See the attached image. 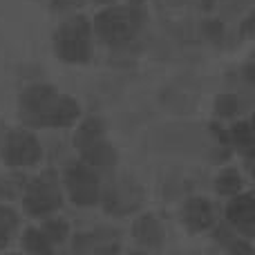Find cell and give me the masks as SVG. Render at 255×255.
<instances>
[{
    "label": "cell",
    "instance_id": "cell-1",
    "mask_svg": "<svg viewBox=\"0 0 255 255\" xmlns=\"http://www.w3.org/2000/svg\"><path fill=\"white\" fill-rule=\"evenodd\" d=\"M22 124L31 128H67L81 117V106L63 97L54 85L36 83L22 90L18 101Z\"/></svg>",
    "mask_w": 255,
    "mask_h": 255
},
{
    "label": "cell",
    "instance_id": "cell-2",
    "mask_svg": "<svg viewBox=\"0 0 255 255\" xmlns=\"http://www.w3.org/2000/svg\"><path fill=\"white\" fill-rule=\"evenodd\" d=\"M143 25V7L139 2L115 4L97 13L94 31L110 47H126L136 38Z\"/></svg>",
    "mask_w": 255,
    "mask_h": 255
},
{
    "label": "cell",
    "instance_id": "cell-3",
    "mask_svg": "<svg viewBox=\"0 0 255 255\" xmlns=\"http://www.w3.org/2000/svg\"><path fill=\"white\" fill-rule=\"evenodd\" d=\"M54 52L63 63H88L92 52V22L85 16L65 20L54 34Z\"/></svg>",
    "mask_w": 255,
    "mask_h": 255
},
{
    "label": "cell",
    "instance_id": "cell-4",
    "mask_svg": "<svg viewBox=\"0 0 255 255\" xmlns=\"http://www.w3.org/2000/svg\"><path fill=\"white\" fill-rule=\"evenodd\" d=\"M22 188H25L22 204L31 215L47 217L63 206V193L58 188V177L54 170L40 172L38 177L29 179V184H25Z\"/></svg>",
    "mask_w": 255,
    "mask_h": 255
},
{
    "label": "cell",
    "instance_id": "cell-5",
    "mask_svg": "<svg viewBox=\"0 0 255 255\" xmlns=\"http://www.w3.org/2000/svg\"><path fill=\"white\" fill-rule=\"evenodd\" d=\"M65 188L70 199L76 206H94L99 204V195H101V181H99V172L90 168L85 161L70 163L65 170Z\"/></svg>",
    "mask_w": 255,
    "mask_h": 255
},
{
    "label": "cell",
    "instance_id": "cell-6",
    "mask_svg": "<svg viewBox=\"0 0 255 255\" xmlns=\"http://www.w3.org/2000/svg\"><path fill=\"white\" fill-rule=\"evenodd\" d=\"M141 188L136 186V181L132 179H115L106 186V190H101L99 202L103 204V211L108 215H117L124 217L134 213L141 206Z\"/></svg>",
    "mask_w": 255,
    "mask_h": 255
},
{
    "label": "cell",
    "instance_id": "cell-7",
    "mask_svg": "<svg viewBox=\"0 0 255 255\" xmlns=\"http://www.w3.org/2000/svg\"><path fill=\"white\" fill-rule=\"evenodd\" d=\"M43 157L38 139L27 130H11L2 143V161L11 168L36 166Z\"/></svg>",
    "mask_w": 255,
    "mask_h": 255
},
{
    "label": "cell",
    "instance_id": "cell-8",
    "mask_svg": "<svg viewBox=\"0 0 255 255\" xmlns=\"http://www.w3.org/2000/svg\"><path fill=\"white\" fill-rule=\"evenodd\" d=\"M226 220L229 226L242 238H255V197L253 193L233 195L231 204L226 206Z\"/></svg>",
    "mask_w": 255,
    "mask_h": 255
},
{
    "label": "cell",
    "instance_id": "cell-9",
    "mask_svg": "<svg viewBox=\"0 0 255 255\" xmlns=\"http://www.w3.org/2000/svg\"><path fill=\"white\" fill-rule=\"evenodd\" d=\"M119 249V231L97 229L88 233H76L72 238L74 253H117Z\"/></svg>",
    "mask_w": 255,
    "mask_h": 255
},
{
    "label": "cell",
    "instance_id": "cell-10",
    "mask_svg": "<svg viewBox=\"0 0 255 255\" xmlns=\"http://www.w3.org/2000/svg\"><path fill=\"white\" fill-rule=\"evenodd\" d=\"M181 222L188 226L193 233H202L208 231L215 224V211L213 204L206 197H190L181 206Z\"/></svg>",
    "mask_w": 255,
    "mask_h": 255
},
{
    "label": "cell",
    "instance_id": "cell-11",
    "mask_svg": "<svg viewBox=\"0 0 255 255\" xmlns=\"http://www.w3.org/2000/svg\"><path fill=\"white\" fill-rule=\"evenodd\" d=\"M79 152H81V161H85L97 172H112L117 166V161H119L117 148L112 143H108L106 136L94 141V143H90V145H85V148H81Z\"/></svg>",
    "mask_w": 255,
    "mask_h": 255
},
{
    "label": "cell",
    "instance_id": "cell-12",
    "mask_svg": "<svg viewBox=\"0 0 255 255\" xmlns=\"http://www.w3.org/2000/svg\"><path fill=\"white\" fill-rule=\"evenodd\" d=\"M132 238L136 244L145 249H159L163 244V226L157 220V215L152 213H145V215L136 217L134 224H132Z\"/></svg>",
    "mask_w": 255,
    "mask_h": 255
},
{
    "label": "cell",
    "instance_id": "cell-13",
    "mask_svg": "<svg viewBox=\"0 0 255 255\" xmlns=\"http://www.w3.org/2000/svg\"><path fill=\"white\" fill-rule=\"evenodd\" d=\"M229 139L231 145L238 148V152H242L247 157V163L251 168V159H253V126L249 119H238L233 126L229 128Z\"/></svg>",
    "mask_w": 255,
    "mask_h": 255
},
{
    "label": "cell",
    "instance_id": "cell-14",
    "mask_svg": "<svg viewBox=\"0 0 255 255\" xmlns=\"http://www.w3.org/2000/svg\"><path fill=\"white\" fill-rule=\"evenodd\" d=\"M106 136V124L101 117H88L85 121H81L79 128L74 132V145L76 148H85V145L94 143V141Z\"/></svg>",
    "mask_w": 255,
    "mask_h": 255
},
{
    "label": "cell",
    "instance_id": "cell-15",
    "mask_svg": "<svg viewBox=\"0 0 255 255\" xmlns=\"http://www.w3.org/2000/svg\"><path fill=\"white\" fill-rule=\"evenodd\" d=\"M242 188H244V177L240 175V170H235V168H224V170L215 177V190L220 195L233 197V195L242 193Z\"/></svg>",
    "mask_w": 255,
    "mask_h": 255
},
{
    "label": "cell",
    "instance_id": "cell-16",
    "mask_svg": "<svg viewBox=\"0 0 255 255\" xmlns=\"http://www.w3.org/2000/svg\"><path fill=\"white\" fill-rule=\"evenodd\" d=\"M22 247L29 253H52L54 251V244L47 240L43 229H36V226L25 231V235H22Z\"/></svg>",
    "mask_w": 255,
    "mask_h": 255
},
{
    "label": "cell",
    "instance_id": "cell-17",
    "mask_svg": "<svg viewBox=\"0 0 255 255\" xmlns=\"http://www.w3.org/2000/svg\"><path fill=\"white\" fill-rule=\"evenodd\" d=\"M247 110V101L238 94H220L215 101L217 117H240Z\"/></svg>",
    "mask_w": 255,
    "mask_h": 255
},
{
    "label": "cell",
    "instance_id": "cell-18",
    "mask_svg": "<svg viewBox=\"0 0 255 255\" xmlns=\"http://www.w3.org/2000/svg\"><path fill=\"white\" fill-rule=\"evenodd\" d=\"M18 229V213L11 206L0 204V247L9 244V240L13 238Z\"/></svg>",
    "mask_w": 255,
    "mask_h": 255
},
{
    "label": "cell",
    "instance_id": "cell-19",
    "mask_svg": "<svg viewBox=\"0 0 255 255\" xmlns=\"http://www.w3.org/2000/svg\"><path fill=\"white\" fill-rule=\"evenodd\" d=\"M43 233L47 235V240L56 247V244H63L67 238H70V224H67L63 217H49L45 220V224L40 226Z\"/></svg>",
    "mask_w": 255,
    "mask_h": 255
},
{
    "label": "cell",
    "instance_id": "cell-20",
    "mask_svg": "<svg viewBox=\"0 0 255 255\" xmlns=\"http://www.w3.org/2000/svg\"><path fill=\"white\" fill-rule=\"evenodd\" d=\"M202 29H204V36H206L208 40H220L222 38V25H220V20H204Z\"/></svg>",
    "mask_w": 255,
    "mask_h": 255
},
{
    "label": "cell",
    "instance_id": "cell-21",
    "mask_svg": "<svg viewBox=\"0 0 255 255\" xmlns=\"http://www.w3.org/2000/svg\"><path fill=\"white\" fill-rule=\"evenodd\" d=\"M211 134L215 136L217 143H222V148H229V145H231L229 130H226V128H222L220 124H211Z\"/></svg>",
    "mask_w": 255,
    "mask_h": 255
},
{
    "label": "cell",
    "instance_id": "cell-22",
    "mask_svg": "<svg viewBox=\"0 0 255 255\" xmlns=\"http://www.w3.org/2000/svg\"><path fill=\"white\" fill-rule=\"evenodd\" d=\"M83 0H52V11H70V9H79Z\"/></svg>",
    "mask_w": 255,
    "mask_h": 255
},
{
    "label": "cell",
    "instance_id": "cell-23",
    "mask_svg": "<svg viewBox=\"0 0 255 255\" xmlns=\"http://www.w3.org/2000/svg\"><path fill=\"white\" fill-rule=\"evenodd\" d=\"M244 81H247V83H253V63H247V65H244Z\"/></svg>",
    "mask_w": 255,
    "mask_h": 255
},
{
    "label": "cell",
    "instance_id": "cell-24",
    "mask_svg": "<svg viewBox=\"0 0 255 255\" xmlns=\"http://www.w3.org/2000/svg\"><path fill=\"white\" fill-rule=\"evenodd\" d=\"M251 27H253V18H247V20H244L242 31H244V34H251Z\"/></svg>",
    "mask_w": 255,
    "mask_h": 255
},
{
    "label": "cell",
    "instance_id": "cell-25",
    "mask_svg": "<svg viewBox=\"0 0 255 255\" xmlns=\"http://www.w3.org/2000/svg\"><path fill=\"white\" fill-rule=\"evenodd\" d=\"M97 2H110V0H97Z\"/></svg>",
    "mask_w": 255,
    "mask_h": 255
},
{
    "label": "cell",
    "instance_id": "cell-26",
    "mask_svg": "<svg viewBox=\"0 0 255 255\" xmlns=\"http://www.w3.org/2000/svg\"><path fill=\"white\" fill-rule=\"evenodd\" d=\"M170 2H181V0H170Z\"/></svg>",
    "mask_w": 255,
    "mask_h": 255
}]
</instances>
